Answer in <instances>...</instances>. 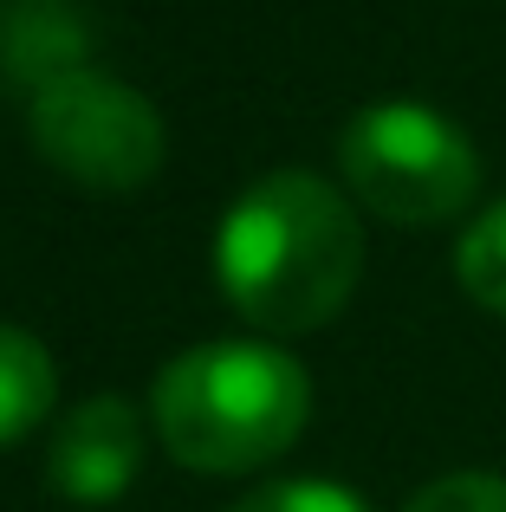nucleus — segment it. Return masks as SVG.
I'll list each match as a JSON object with an SVG mask.
<instances>
[{"mask_svg":"<svg viewBox=\"0 0 506 512\" xmlns=\"http://www.w3.org/2000/svg\"><path fill=\"white\" fill-rule=\"evenodd\" d=\"M59 396V370H52V350L20 325H0V448H13L20 435H33L52 415Z\"/></svg>","mask_w":506,"mask_h":512,"instance_id":"nucleus-7","label":"nucleus"},{"mask_svg":"<svg viewBox=\"0 0 506 512\" xmlns=\"http://www.w3.org/2000/svg\"><path fill=\"white\" fill-rule=\"evenodd\" d=\"M364 273V221L312 169H273L221 214L215 279L266 338L318 331L351 305Z\"/></svg>","mask_w":506,"mask_h":512,"instance_id":"nucleus-1","label":"nucleus"},{"mask_svg":"<svg viewBox=\"0 0 506 512\" xmlns=\"http://www.w3.org/2000/svg\"><path fill=\"white\" fill-rule=\"evenodd\" d=\"M312 415V376L266 338H215L169 357L150 389V422L189 474L273 467Z\"/></svg>","mask_w":506,"mask_h":512,"instance_id":"nucleus-2","label":"nucleus"},{"mask_svg":"<svg viewBox=\"0 0 506 512\" xmlns=\"http://www.w3.org/2000/svg\"><path fill=\"white\" fill-rule=\"evenodd\" d=\"M143 474V415L124 396H91L52 428L46 487L78 506H111Z\"/></svg>","mask_w":506,"mask_h":512,"instance_id":"nucleus-5","label":"nucleus"},{"mask_svg":"<svg viewBox=\"0 0 506 512\" xmlns=\"http://www.w3.org/2000/svg\"><path fill=\"white\" fill-rule=\"evenodd\" d=\"M228 512H370V506L351 487H338V480H266Z\"/></svg>","mask_w":506,"mask_h":512,"instance_id":"nucleus-9","label":"nucleus"},{"mask_svg":"<svg viewBox=\"0 0 506 512\" xmlns=\"http://www.w3.org/2000/svg\"><path fill=\"white\" fill-rule=\"evenodd\" d=\"M455 279L481 312L506 318V201H494L487 214L468 221V234L455 247Z\"/></svg>","mask_w":506,"mask_h":512,"instance_id":"nucleus-8","label":"nucleus"},{"mask_svg":"<svg viewBox=\"0 0 506 512\" xmlns=\"http://www.w3.org/2000/svg\"><path fill=\"white\" fill-rule=\"evenodd\" d=\"M338 169L351 195L396 227L455 221L481 195V156H474L468 130L416 98L364 104L338 137Z\"/></svg>","mask_w":506,"mask_h":512,"instance_id":"nucleus-3","label":"nucleus"},{"mask_svg":"<svg viewBox=\"0 0 506 512\" xmlns=\"http://www.w3.org/2000/svg\"><path fill=\"white\" fill-rule=\"evenodd\" d=\"M33 150L46 156L59 175L85 188H104V195H124V188H143L156 169H163V117L124 78H104L91 65L52 78L46 91H33Z\"/></svg>","mask_w":506,"mask_h":512,"instance_id":"nucleus-4","label":"nucleus"},{"mask_svg":"<svg viewBox=\"0 0 506 512\" xmlns=\"http://www.w3.org/2000/svg\"><path fill=\"white\" fill-rule=\"evenodd\" d=\"M91 59V26L72 0H0V78L46 91Z\"/></svg>","mask_w":506,"mask_h":512,"instance_id":"nucleus-6","label":"nucleus"},{"mask_svg":"<svg viewBox=\"0 0 506 512\" xmlns=\"http://www.w3.org/2000/svg\"><path fill=\"white\" fill-rule=\"evenodd\" d=\"M409 512H506V474H487V467L442 474L409 500Z\"/></svg>","mask_w":506,"mask_h":512,"instance_id":"nucleus-10","label":"nucleus"}]
</instances>
